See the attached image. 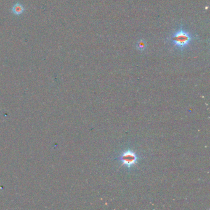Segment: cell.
<instances>
[{"label": "cell", "instance_id": "cell-1", "mask_svg": "<svg viewBox=\"0 0 210 210\" xmlns=\"http://www.w3.org/2000/svg\"><path fill=\"white\" fill-rule=\"evenodd\" d=\"M172 44L179 50H184L189 44L192 40V36L184 29H179L171 37Z\"/></svg>", "mask_w": 210, "mask_h": 210}, {"label": "cell", "instance_id": "cell-2", "mask_svg": "<svg viewBox=\"0 0 210 210\" xmlns=\"http://www.w3.org/2000/svg\"><path fill=\"white\" fill-rule=\"evenodd\" d=\"M139 158L140 157H138L134 152L131 150H127L122 153L121 155L115 160H119L122 163V165L129 169L137 163Z\"/></svg>", "mask_w": 210, "mask_h": 210}, {"label": "cell", "instance_id": "cell-3", "mask_svg": "<svg viewBox=\"0 0 210 210\" xmlns=\"http://www.w3.org/2000/svg\"><path fill=\"white\" fill-rule=\"evenodd\" d=\"M25 11V7L19 3L14 4L11 8V13L16 16H20L24 13Z\"/></svg>", "mask_w": 210, "mask_h": 210}]
</instances>
